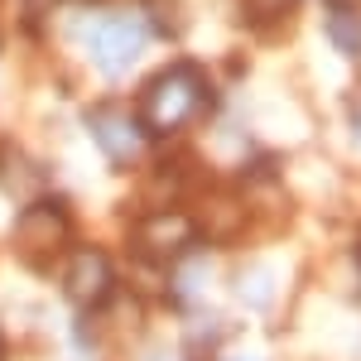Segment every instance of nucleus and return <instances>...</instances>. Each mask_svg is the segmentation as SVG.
<instances>
[{
  "label": "nucleus",
  "mask_w": 361,
  "mask_h": 361,
  "mask_svg": "<svg viewBox=\"0 0 361 361\" xmlns=\"http://www.w3.org/2000/svg\"><path fill=\"white\" fill-rule=\"evenodd\" d=\"M207 102H212V92L202 82V73H197L193 63H178V68L159 73L154 82L145 87L140 116H145V126L154 135H173V130H183L188 121H197V116L207 111Z\"/></svg>",
  "instance_id": "nucleus-1"
},
{
  "label": "nucleus",
  "mask_w": 361,
  "mask_h": 361,
  "mask_svg": "<svg viewBox=\"0 0 361 361\" xmlns=\"http://www.w3.org/2000/svg\"><path fill=\"white\" fill-rule=\"evenodd\" d=\"M140 25H130V20H116V25H102V34H97V54L106 58L111 68H121V63H130V58L140 54Z\"/></svg>",
  "instance_id": "nucleus-2"
},
{
  "label": "nucleus",
  "mask_w": 361,
  "mask_h": 361,
  "mask_svg": "<svg viewBox=\"0 0 361 361\" xmlns=\"http://www.w3.org/2000/svg\"><path fill=\"white\" fill-rule=\"evenodd\" d=\"M106 289V265H102V255H82L78 260V275H73V294L78 299H97Z\"/></svg>",
  "instance_id": "nucleus-3"
},
{
  "label": "nucleus",
  "mask_w": 361,
  "mask_h": 361,
  "mask_svg": "<svg viewBox=\"0 0 361 361\" xmlns=\"http://www.w3.org/2000/svg\"><path fill=\"white\" fill-rule=\"evenodd\" d=\"M333 44H337V49H347V54H357V49H361V29H357L352 15H337V20H333Z\"/></svg>",
  "instance_id": "nucleus-4"
},
{
  "label": "nucleus",
  "mask_w": 361,
  "mask_h": 361,
  "mask_svg": "<svg viewBox=\"0 0 361 361\" xmlns=\"http://www.w3.org/2000/svg\"><path fill=\"white\" fill-rule=\"evenodd\" d=\"M333 5H357V0H333Z\"/></svg>",
  "instance_id": "nucleus-5"
}]
</instances>
